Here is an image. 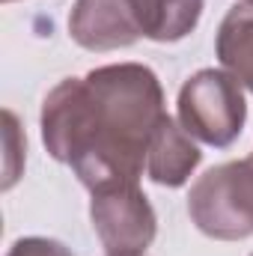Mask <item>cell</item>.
<instances>
[{"label":"cell","instance_id":"11","mask_svg":"<svg viewBox=\"0 0 253 256\" xmlns=\"http://www.w3.org/2000/svg\"><path fill=\"white\" fill-rule=\"evenodd\" d=\"M143 256H146V254H143Z\"/></svg>","mask_w":253,"mask_h":256},{"label":"cell","instance_id":"9","mask_svg":"<svg viewBox=\"0 0 253 256\" xmlns=\"http://www.w3.org/2000/svg\"><path fill=\"white\" fill-rule=\"evenodd\" d=\"M244 3H248V6H253V0H244Z\"/></svg>","mask_w":253,"mask_h":256},{"label":"cell","instance_id":"6","mask_svg":"<svg viewBox=\"0 0 253 256\" xmlns=\"http://www.w3.org/2000/svg\"><path fill=\"white\" fill-rule=\"evenodd\" d=\"M202 152L190 140V134L176 122L170 114L158 126L152 143H149V158H146V176L155 185L164 188H179L190 179V173L200 167Z\"/></svg>","mask_w":253,"mask_h":256},{"label":"cell","instance_id":"5","mask_svg":"<svg viewBox=\"0 0 253 256\" xmlns=\"http://www.w3.org/2000/svg\"><path fill=\"white\" fill-rule=\"evenodd\" d=\"M90 218L108 256H143L158 232L155 208L149 206L140 185L92 191Z\"/></svg>","mask_w":253,"mask_h":256},{"label":"cell","instance_id":"7","mask_svg":"<svg viewBox=\"0 0 253 256\" xmlns=\"http://www.w3.org/2000/svg\"><path fill=\"white\" fill-rule=\"evenodd\" d=\"M214 51L220 66L253 92V6L238 3L224 15L218 27Z\"/></svg>","mask_w":253,"mask_h":256},{"label":"cell","instance_id":"12","mask_svg":"<svg viewBox=\"0 0 253 256\" xmlns=\"http://www.w3.org/2000/svg\"><path fill=\"white\" fill-rule=\"evenodd\" d=\"M250 158H253V155H250Z\"/></svg>","mask_w":253,"mask_h":256},{"label":"cell","instance_id":"10","mask_svg":"<svg viewBox=\"0 0 253 256\" xmlns=\"http://www.w3.org/2000/svg\"><path fill=\"white\" fill-rule=\"evenodd\" d=\"M3 3H12V0H3Z\"/></svg>","mask_w":253,"mask_h":256},{"label":"cell","instance_id":"13","mask_svg":"<svg viewBox=\"0 0 253 256\" xmlns=\"http://www.w3.org/2000/svg\"><path fill=\"white\" fill-rule=\"evenodd\" d=\"M250 256H253V254H250Z\"/></svg>","mask_w":253,"mask_h":256},{"label":"cell","instance_id":"8","mask_svg":"<svg viewBox=\"0 0 253 256\" xmlns=\"http://www.w3.org/2000/svg\"><path fill=\"white\" fill-rule=\"evenodd\" d=\"M6 256H74L63 242H54V238H42V236H27V238H18Z\"/></svg>","mask_w":253,"mask_h":256},{"label":"cell","instance_id":"2","mask_svg":"<svg viewBox=\"0 0 253 256\" xmlns=\"http://www.w3.org/2000/svg\"><path fill=\"white\" fill-rule=\"evenodd\" d=\"M200 15L202 0H78L68 33L86 51H114L137 39L179 42L196 30Z\"/></svg>","mask_w":253,"mask_h":256},{"label":"cell","instance_id":"1","mask_svg":"<svg viewBox=\"0 0 253 256\" xmlns=\"http://www.w3.org/2000/svg\"><path fill=\"white\" fill-rule=\"evenodd\" d=\"M164 116L158 74L143 63H114L60 80L42 102L39 126L48 155L92 194L140 185Z\"/></svg>","mask_w":253,"mask_h":256},{"label":"cell","instance_id":"4","mask_svg":"<svg viewBox=\"0 0 253 256\" xmlns=\"http://www.w3.org/2000/svg\"><path fill=\"white\" fill-rule=\"evenodd\" d=\"M179 122L206 146L226 149L244 128L248 104L242 84L220 68H200L179 90Z\"/></svg>","mask_w":253,"mask_h":256},{"label":"cell","instance_id":"3","mask_svg":"<svg viewBox=\"0 0 253 256\" xmlns=\"http://www.w3.org/2000/svg\"><path fill=\"white\" fill-rule=\"evenodd\" d=\"M188 214L196 230L218 242L253 236V158L218 164L188 194Z\"/></svg>","mask_w":253,"mask_h":256}]
</instances>
